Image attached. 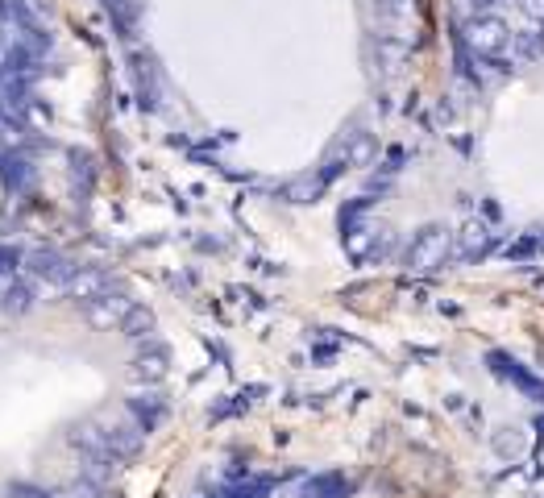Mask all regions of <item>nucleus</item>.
I'll use <instances>...</instances> for the list:
<instances>
[{"label": "nucleus", "instance_id": "9b49d317", "mask_svg": "<svg viewBox=\"0 0 544 498\" xmlns=\"http://www.w3.org/2000/svg\"><path fill=\"white\" fill-rule=\"evenodd\" d=\"M495 453H499V457H520V453H524V428L503 424V428L495 432Z\"/></svg>", "mask_w": 544, "mask_h": 498}, {"label": "nucleus", "instance_id": "423d86ee", "mask_svg": "<svg viewBox=\"0 0 544 498\" xmlns=\"http://www.w3.org/2000/svg\"><path fill=\"white\" fill-rule=\"evenodd\" d=\"M453 245H457V258L461 262H482L495 249V233H491L486 220H466V225L453 233Z\"/></svg>", "mask_w": 544, "mask_h": 498}, {"label": "nucleus", "instance_id": "f3484780", "mask_svg": "<svg viewBox=\"0 0 544 498\" xmlns=\"http://www.w3.org/2000/svg\"><path fill=\"white\" fill-rule=\"evenodd\" d=\"M21 498H50V494H42V490H25Z\"/></svg>", "mask_w": 544, "mask_h": 498}, {"label": "nucleus", "instance_id": "ddd939ff", "mask_svg": "<svg viewBox=\"0 0 544 498\" xmlns=\"http://www.w3.org/2000/svg\"><path fill=\"white\" fill-rule=\"evenodd\" d=\"M216 498H270V482H262V478H246V482L225 486Z\"/></svg>", "mask_w": 544, "mask_h": 498}, {"label": "nucleus", "instance_id": "dca6fc26", "mask_svg": "<svg viewBox=\"0 0 544 498\" xmlns=\"http://www.w3.org/2000/svg\"><path fill=\"white\" fill-rule=\"evenodd\" d=\"M495 0H461V9H466V17H482V13H491Z\"/></svg>", "mask_w": 544, "mask_h": 498}, {"label": "nucleus", "instance_id": "1a4fd4ad", "mask_svg": "<svg viewBox=\"0 0 544 498\" xmlns=\"http://www.w3.org/2000/svg\"><path fill=\"white\" fill-rule=\"evenodd\" d=\"M133 378L138 382H162L167 378V353L162 349H142L133 357Z\"/></svg>", "mask_w": 544, "mask_h": 498}, {"label": "nucleus", "instance_id": "f8f14e48", "mask_svg": "<svg viewBox=\"0 0 544 498\" xmlns=\"http://www.w3.org/2000/svg\"><path fill=\"white\" fill-rule=\"evenodd\" d=\"M511 50L520 54V59H540L544 54V30H515Z\"/></svg>", "mask_w": 544, "mask_h": 498}, {"label": "nucleus", "instance_id": "7ed1b4c3", "mask_svg": "<svg viewBox=\"0 0 544 498\" xmlns=\"http://www.w3.org/2000/svg\"><path fill=\"white\" fill-rule=\"evenodd\" d=\"M391 245H395V233L387 225H358L345 233V249H349V258L353 262H378V258H387L391 254Z\"/></svg>", "mask_w": 544, "mask_h": 498}, {"label": "nucleus", "instance_id": "9d476101", "mask_svg": "<svg viewBox=\"0 0 544 498\" xmlns=\"http://www.w3.org/2000/svg\"><path fill=\"white\" fill-rule=\"evenodd\" d=\"M121 332H125V337H133V341L150 337V332H154V312L142 308V303H133V308L125 312V320H121Z\"/></svg>", "mask_w": 544, "mask_h": 498}, {"label": "nucleus", "instance_id": "4468645a", "mask_svg": "<svg viewBox=\"0 0 544 498\" xmlns=\"http://www.w3.org/2000/svg\"><path fill=\"white\" fill-rule=\"evenodd\" d=\"M25 308H34V291L30 287H13L9 299H5V312H25Z\"/></svg>", "mask_w": 544, "mask_h": 498}, {"label": "nucleus", "instance_id": "39448f33", "mask_svg": "<svg viewBox=\"0 0 544 498\" xmlns=\"http://www.w3.org/2000/svg\"><path fill=\"white\" fill-rule=\"evenodd\" d=\"M25 266H30V274H38V279L54 283V287H71L75 274L84 266H75L67 254H59V249H34L30 258H25Z\"/></svg>", "mask_w": 544, "mask_h": 498}, {"label": "nucleus", "instance_id": "20e7f679", "mask_svg": "<svg viewBox=\"0 0 544 498\" xmlns=\"http://www.w3.org/2000/svg\"><path fill=\"white\" fill-rule=\"evenodd\" d=\"M486 366H491L503 382H511L515 391H520L524 399H532V403H544V382L524 366V362H515L511 353H503V349H491L486 353Z\"/></svg>", "mask_w": 544, "mask_h": 498}, {"label": "nucleus", "instance_id": "0eeeda50", "mask_svg": "<svg viewBox=\"0 0 544 498\" xmlns=\"http://www.w3.org/2000/svg\"><path fill=\"white\" fill-rule=\"evenodd\" d=\"M129 308H133V303H129L125 295H117V291H113V295H100V299L92 303V308H88V316H92V324H96V328H113V324H121V320H125V312H129Z\"/></svg>", "mask_w": 544, "mask_h": 498}, {"label": "nucleus", "instance_id": "6e6552de", "mask_svg": "<svg viewBox=\"0 0 544 498\" xmlns=\"http://www.w3.org/2000/svg\"><path fill=\"white\" fill-rule=\"evenodd\" d=\"M349 494V478L345 474H316L304 482L299 498H345Z\"/></svg>", "mask_w": 544, "mask_h": 498}, {"label": "nucleus", "instance_id": "f03ea898", "mask_svg": "<svg viewBox=\"0 0 544 498\" xmlns=\"http://www.w3.org/2000/svg\"><path fill=\"white\" fill-rule=\"evenodd\" d=\"M457 245H453V233L445 225H424L412 233V241H407L403 249V270L412 274H437L453 262Z\"/></svg>", "mask_w": 544, "mask_h": 498}, {"label": "nucleus", "instance_id": "a211bd4d", "mask_svg": "<svg viewBox=\"0 0 544 498\" xmlns=\"http://www.w3.org/2000/svg\"><path fill=\"white\" fill-rule=\"evenodd\" d=\"M540 249H544V237H540Z\"/></svg>", "mask_w": 544, "mask_h": 498}, {"label": "nucleus", "instance_id": "f257e3e1", "mask_svg": "<svg viewBox=\"0 0 544 498\" xmlns=\"http://www.w3.org/2000/svg\"><path fill=\"white\" fill-rule=\"evenodd\" d=\"M515 42V30L495 17V13H482V17H466L461 21V50L470 54V59H482V63H495L511 50Z\"/></svg>", "mask_w": 544, "mask_h": 498}, {"label": "nucleus", "instance_id": "2eb2a0df", "mask_svg": "<svg viewBox=\"0 0 544 498\" xmlns=\"http://www.w3.org/2000/svg\"><path fill=\"white\" fill-rule=\"evenodd\" d=\"M515 5H520L528 21H544V0H515Z\"/></svg>", "mask_w": 544, "mask_h": 498}]
</instances>
